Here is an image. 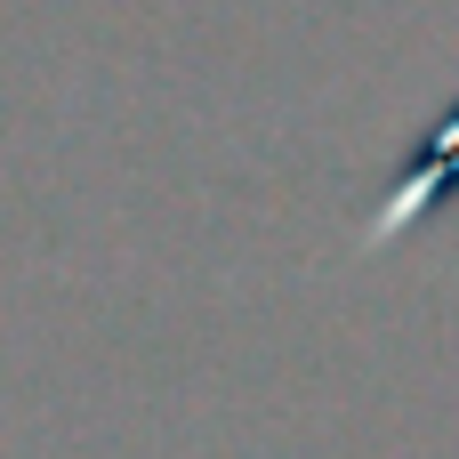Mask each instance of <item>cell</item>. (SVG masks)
Segmentation results:
<instances>
[{"instance_id":"6da1fadb","label":"cell","mask_w":459,"mask_h":459,"mask_svg":"<svg viewBox=\"0 0 459 459\" xmlns=\"http://www.w3.org/2000/svg\"><path fill=\"white\" fill-rule=\"evenodd\" d=\"M452 178H459V113L444 121V129H436V145H428V161L411 169V186H403V194H387V210H379V218L363 226V250H379V242L411 234V226H420V218L436 210V194H444Z\"/></svg>"}]
</instances>
